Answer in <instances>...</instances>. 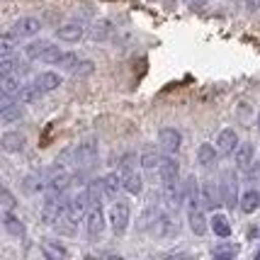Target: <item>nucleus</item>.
<instances>
[{
  "label": "nucleus",
  "instance_id": "obj_21",
  "mask_svg": "<svg viewBox=\"0 0 260 260\" xmlns=\"http://www.w3.org/2000/svg\"><path fill=\"white\" fill-rule=\"evenodd\" d=\"M219 158H221V153H219L216 144H209V141L200 144V148H197V163H200L202 168H212V166H216Z\"/></svg>",
  "mask_w": 260,
  "mask_h": 260
},
{
  "label": "nucleus",
  "instance_id": "obj_6",
  "mask_svg": "<svg viewBox=\"0 0 260 260\" xmlns=\"http://www.w3.org/2000/svg\"><path fill=\"white\" fill-rule=\"evenodd\" d=\"M71 156H73V163L78 168H88V166H92L98 160V144L95 141H83V144H78L71 151Z\"/></svg>",
  "mask_w": 260,
  "mask_h": 260
},
{
  "label": "nucleus",
  "instance_id": "obj_35",
  "mask_svg": "<svg viewBox=\"0 0 260 260\" xmlns=\"http://www.w3.org/2000/svg\"><path fill=\"white\" fill-rule=\"evenodd\" d=\"M110 34H112V24L107 22V20H100V22L92 27V34H90V37L95 39V42H102V39H107Z\"/></svg>",
  "mask_w": 260,
  "mask_h": 260
},
{
  "label": "nucleus",
  "instance_id": "obj_5",
  "mask_svg": "<svg viewBox=\"0 0 260 260\" xmlns=\"http://www.w3.org/2000/svg\"><path fill=\"white\" fill-rule=\"evenodd\" d=\"M219 187H221V200H224L229 209L238 207V202H241V197H238V175L234 170H224V175L219 180Z\"/></svg>",
  "mask_w": 260,
  "mask_h": 260
},
{
  "label": "nucleus",
  "instance_id": "obj_36",
  "mask_svg": "<svg viewBox=\"0 0 260 260\" xmlns=\"http://www.w3.org/2000/svg\"><path fill=\"white\" fill-rule=\"evenodd\" d=\"M42 98V92H39V88L34 85V83H29V85H24L22 92H20V100L24 102V105H32V102H37Z\"/></svg>",
  "mask_w": 260,
  "mask_h": 260
},
{
  "label": "nucleus",
  "instance_id": "obj_37",
  "mask_svg": "<svg viewBox=\"0 0 260 260\" xmlns=\"http://www.w3.org/2000/svg\"><path fill=\"white\" fill-rule=\"evenodd\" d=\"M61 56H63V51H61L58 46H49L44 54H42V58H39V61H42V63H46V66H56Z\"/></svg>",
  "mask_w": 260,
  "mask_h": 260
},
{
  "label": "nucleus",
  "instance_id": "obj_31",
  "mask_svg": "<svg viewBox=\"0 0 260 260\" xmlns=\"http://www.w3.org/2000/svg\"><path fill=\"white\" fill-rule=\"evenodd\" d=\"M212 253H214V258H234V255H238V246L231 241H224V243H216Z\"/></svg>",
  "mask_w": 260,
  "mask_h": 260
},
{
  "label": "nucleus",
  "instance_id": "obj_42",
  "mask_svg": "<svg viewBox=\"0 0 260 260\" xmlns=\"http://www.w3.org/2000/svg\"><path fill=\"white\" fill-rule=\"evenodd\" d=\"M185 3H190V0H185Z\"/></svg>",
  "mask_w": 260,
  "mask_h": 260
},
{
  "label": "nucleus",
  "instance_id": "obj_32",
  "mask_svg": "<svg viewBox=\"0 0 260 260\" xmlns=\"http://www.w3.org/2000/svg\"><path fill=\"white\" fill-rule=\"evenodd\" d=\"M139 160H141V156H136L134 151H126L122 156H117L114 163H117V170H129V168H136Z\"/></svg>",
  "mask_w": 260,
  "mask_h": 260
},
{
  "label": "nucleus",
  "instance_id": "obj_23",
  "mask_svg": "<svg viewBox=\"0 0 260 260\" xmlns=\"http://www.w3.org/2000/svg\"><path fill=\"white\" fill-rule=\"evenodd\" d=\"M102 190H105V197L107 200H117L119 192L124 190L122 187V173H107L102 178Z\"/></svg>",
  "mask_w": 260,
  "mask_h": 260
},
{
  "label": "nucleus",
  "instance_id": "obj_28",
  "mask_svg": "<svg viewBox=\"0 0 260 260\" xmlns=\"http://www.w3.org/2000/svg\"><path fill=\"white\" fill-rule=\"evenodd\" d=\"M42 253H44L49 260L68 258V248L66 246H61L58 241H44V243H42Z\"/></svg>",
  "mask_w": 260,
  "mask_h": 260
},
{
  "label": "nucleus",
  "instance_id": "obj_19",
  "mask_svg": "<svg viewBox=\"0 0 260 260\" xmlns=\"http://www.w3.org/2000/svg\"><path fill=\"white\" fill-rule=\"evenodd\" d=\"M122 173V187H124L126 194H141L144 190V178L141 173L136 168H129V170H119Z\"/></svg>",
  "mask_w": 260,
  "mask_h": 260
},
{
  "label": "nucleus",
  "instance_id": "obj_3",
  "mask_svg": "<svg viewBox=\"0 0 260 260\" xmlns=\"http://www.w3.org/2000/svg\"><path fill=\"white\" fill-rule=\"evenodd\" d=\"M90 207H92L90 187L85 185V187H80L78 192L71 197V202H68V214H66V219H68V221H73V224H78V221H83V219L88 216Z\"/></svg>",
  "mask_w": 260,
  "mask_h": 260
},
{
  "label": "nucleus",
  "instance_id": "obj_38",
  "mask_svg": "<svg viewBox=\"0 0 260 260\" xmlns=\"http://www.w3.org/2000/svg\"><path fill=\"white\" fill-rule=\"evenodd\" d=\"M78 61H80L78 54H73V51H63V56L58 58L56 66H58V68H63V71H73V66H76Z\"/></svg>",
  "mask_w": 260,
  "mask_h": 260
},
{
  "label": "nucleus",
  "instance_id": "obj_22",
  "mask_svg": "<svg viewBox=\"0 0 260 260\" xmlns=\"http://www.w3.org/2000/svg\"><path fill=\"white\" fill-rule=\"evenodd\" d=\"M22 80L17 78L15 73H5V76H0V92H3V98H20V92H22Z\"/></svg>",
  "mask_w": 260,
  "mask_h": 260
},
{
  "label": "nucleus",
  "instance_id": "obj_12",
  "mask_svg": "<svg viewBox=\"0 0 260 260\" xmlns=\"http://www.w3.org/2000/svg\"><path fill=\"white\" fill-rule=\"evenodd\" d=\"M32 83L39 88L42 95H46V92L58 90V88L63 85V78H61V73H56V71H42L39 76H34Z\"/></svg>",
  "mask_w": 260,
  "mask_h": 260
},
{
  "label": "nucleus",
  "instance_id": "obj_26",
  "mask_svg": "<svg viewBox=\"0 0 260 260\" xmlns=\"http://www.w3.org/2000/svg\"><path fill=\"white\" fill-rule=\"evenodd\" d=\"M209 226H212V231H214V236H219V238L231 236V221H229V216L221 214V212H214V214H212Z\"/></svg>",
  "mask_w": 260,
  "mask_h": 260
},
{
  "label": "nucleus",
  "instance_id": "obj_8",
  "mask_svg": "<svg viewBox=\"0 0 260 260\" xmlns=\"http://www.w3.org/2000/svg\"><path fill=\"white\" fill-rule=\"evenodd\" d=\"M200 200H202V207H204V209H216L219 204H224V200H221V187H219V182L204 180L202 187H200Z\"/></svg>",
  "mask_w": 260,
  "mask_h": 260
},
{
  "label": "nucleus",
  "instance_id": "obj_9",
  "mask_svg": "<svg viewBox=\"0 0 260 260\" xmlns=\"http://www.w3.org/2000/svg\"><path fill=\"white\" fill-rule=\"evenodd\" d=\"M238 144H241V139H238V132L234 126L221 129L219 136H216V148H219L221 156H234V151L238 148Z\"/></svg>",
  "mask_w": 260,
  "mask_h": 260
},
{
  "label": "nucleus",
  "instance_id": "obj_24",
  "mask_svg": "<svg viewBox=\"0 0 260 260\" xmlns=\"http://www.w3.org/2000/svg\"><path fill=\"white\" fill-rule=\"evenodd\" d=\"M3 229L10 234V236L22 238L24 236V224L20 216L12 214V209H3Z\"/></svg>",
  "mask_w": 260,
  "mask_h": 260
},
{
  "label": "nucleus",
  "instance_id": "obj_10",
  "mask_svg": "<svg viewBox=\"0 0 260 260\" xmlns=\"http://www.w3.org/2000/svg\"><path fill=\"white\" fill-rule=\"evenodd\" d=\"M158 144L166 153H178L182 146V134L175 126H163L158 132Z\"/></svg>",
  "mask_w": 260,
  "mask_h": 260
},
{
  "label": "nucleus",
  "instance_id": "obj_7",
  "mask_svg": "<svg viewBox=\"0 0 260 260\" xmlns=\"http://www.w3.org/2000/svg\"><path fill=\"white\" fill-rule=\"evenodd\" d=\"M24 117V102H15L12 98H3V107H0V122L8 124H17Z\"/></svg>",
  "mask_w": 260,
  "mask_h": 260
},
{
  "label": "nucleus",
  "instance_id": "obj_18",
  "mask_svg": "<svg viewBox=\"0 0 260 260\" xmlns=\"http://www.w3.org/2000/svg\"><path fill=\"white\" fill-rule=\"evenodd\" d=\"M163 202L168 204L170 209H178L182 202H185V187L182 182H166L163 185Z\"/></svg>",
  "mask_w": 260,
  "mask_h": 260
},
{
  "label": "nucleus",
  "instance_id": "obj_15",
  "mask_svg": "<svg viewBox=\"0 0 260 260\" xmlns=\"http://www.w3.org/2000/svg\"><path fill=\"white\" fill-rule=\"evenodd\" d=\"M83 37H85V24L80 22H66L63 27L56 29V39L66 42V44H78Z\"/></svg>",
  "mask_w": 260,
  "mask_h": 260
},
{
  "label": "nucleus",
  "instance_id": "obj_27",
  "mask_svg": "<svg viewBox=\"0 0 260 260\" xmlns=\"http://www.w3.org/2000/svg\"><path fill=\"white\" fill-rule=\"evenodd\" d=\"M158 216H160V212H158V204H148L146 209L141 212V216H139V231H146V229H153V224L158 221Z\"/></svg>",
  "mask_w": 260,
  "mask_h": 260
},
{
  "label": "nucleus",
  "instance_id": "obj_20",
  "mask_svg": "<svg viewBox=\"0 0 260 260\" xmlns=\"http://www.w3.org/2000/svg\"><path fill=\"white\" fill-rule=\"evenodd\" d=\"M187 221H190V231H192L194 236H204L207 231H209V219L204 214L200 207H192V209H187Z\"/></svg>",
  "mask_w": 260,
  "mask_h": 260
},
{
  "label": "nucleus",
  "instance_id": "obj_16",
  "mask_svg": "<svg viewBox=\"0 0 260 260\" xmlns=\"http://www.w3.org/2000/svg\"><path fill=\"white\" fill-rule=\"evenodd\" d=\"M27 146V136L22 132H5L0 136V148L5 153H22Z\"/></svg>",
  "mask_w": 260,
  "mask_h": 260
},
{
  "label": "nucleus",
  "instance_id": "obj_13",
  "mask_svg": "<svg viewBox=\"0 0 260 260\" xmlns=\"http://www.w3.org/2000/svg\"><path fill=\"white\" fill-rule=\"evenodd\" d=\"M158 178H160L163 185H166V182H175L178 178H180V163H178V158H175V153H168V156L160 158Z\"/></svg>",
  "mask_w": 260,
  "mask_h": 260
},
{
  "label": "nucleus",
  "instance_id": "obj_1",
  "mask_svg": "<svg viewBox=\"0 0 260 260\" xmlns=\"http://www.w3.org/2000/svg\"><path fill=\"white\" fill-rule=\"evenodd\" d=\"M68 197H63V194H46V202L42 204V212H39V216H42V221H44L46 226H56L58 221H63L68 214Z\"/></svg>",
  "mask_w": 260,
  "mask_h": 260
},
{
  "label": "nucleus",
  "instance_id": "obj_39",
  "mask_svg": "<svg viewBox=\"0 0 260 260\" xmlns=\"http://www.w3.org/2000/svg\"><path fill=\"white\" fill-rule=\"evenodd\" d=\"M0 204H3V209H15V194L8 190V187H3L0 190Z\"/></svg>",
  "mask_w": 260,
  "mask_h": 260
},
{
  "label": "nucleus",
  "instance_id": "obj_41",
  "mask_svg": "<svg viewBox=\"0 0 260 260\" xmlns=\"http://www.w3.org/2000/svg\"><path fill=\"white\" fill-rule=\"evenodd\" d=\"M255 126H258V134H260V112H258V119H255Z\"/></svg>",
  "mask_w": 260,
  "mask_h": 260
},
{
  "label": "nucleus",
  "instance_id": "obj_40",
  "mask_svg": "<svg viewBox=\"0 0 260 260\" xmlns=\"http://www.w3.org/2000/svg\"><path fill=\"white\" fill-rule=\"evenodd\" d=\"M246 10H248V12H258L260 10V0H246Z\"/></svg>",
  "mask_w": 260,
  "mask_h": 260
},
{
  "label": "nucleus",
  "instance_id": "obj_4",
  "mask_svg": "<svg viewBox=\"0 0 260 260\" xmlns=\"http://www.w3.org/2000/svg\"><path fill=\"white\" fill-rule=\"evenodd\" d=\"M107 216H105V209H102V202L92 204L90 212H88V216H85V231H88V238L90 241H98V238L102 236V231H105V226H107Z\"/></svg>",
  "mask_w": 260,
  "mask_h": 260
},
{
  "label": "nucleus",
  "instance_id": "obj_11",
  "mask_svg": "<svg viewBox=\"0 0 260 260\" xmlns=\"http://www.w3.org/2000/svg\"><path fill=\"white\" fill-rule=\"evenodd\" d=\"M255 163V144L253 141H241L234 151V166L238 170H248Z\"/></svg>",
  "mask_w": 260,
  "mask_h": 260
},
{
  "label": "nucleus",
  "instance_id": "obj_2",
  "mask_svg": "<svg viewBox=\"0 0 260 260\" xmlns=\"http://www.w3.org/2000/svg\"><path fill=\"white\" fill-rule=\"evenodd\" d=\"M110 226H112V234L114 236H124L126 231H129V221H132V204L126 202L124 197H117L112 200V207H110Z\"/></svg>",
  "mask_w": 260,
  "mask_h": 260
},
{
  "label": "nucleus",
  "instance_id": "obj_30",
  "mask_svg": "<svg viewBox=\"0 0 260 260\" xmlns=\"http://www.w3.org/2000/svg\"><path fill=\"white\" fill-rule=\"evenodd\" d=\"M153 231H156L158 236H170V234H175V231H178V226H175V224L170 221L168 214H160L158 221L153 224Z\"/></svg>",
  "mask_w": 260,
  "mask_h": 260
},
{
  "label": "nucleus",
  "instance_id": "obj_25",
  "mask_svg": "<svg viewBox=\"0 0 260 260\" xmlns=\"http://www.w3.org/2000/svg\"><path fill=\"white\" fill-rule=\"evenodd\" d=\"M238 209H241L243 214H253V212H258L260 209V192L255 190V187H250V190H246V192L241 194Z\"/></svg>",
  "mask_w": 260,
  "mask_h": 260
},
{
  "label": "nucleus",
  "instance_id": "obj_29",
  "mask_svg": "<svg viewBox=\"0 0 260 260\" xmlns=\"http://www.w3.org/2000/svg\"><path fill=\"white\" fill-rule=\"evenodd\" d=\"M49 46H51V44H49L46 39H39V42L34 39V42H29V44L24 46V56L29 58V61H39V58H42V54H44Z\"/></svg>",
  "mask_w": 260,
  "mask_h": 260
},
{
  "label": "nucleus",
  "instance_id": "obj_34",
  "mask_svg": "<svg viewBox=\"0 0 260 260\" xmlns=\"http://www.w3.org/2000/svg\"><path fill=\"white\" fill-rule=\"evenodd\" d=\"M92 71H95V63H92L90 58H80L78 63L73 66V71H71V73H73L76 78H85V76H90Z\"/></svg>",
  "mask_w": 260,
  "mask_h": 260
},
{
  "label": "nucleus",
  "instance_id": "obj_17",
  "mask_svg": "<svg viewBox=\"0 0 260 260\" xmlns=\"http://www.w3.org/2000/svg\"><path fill=\"white\" fill-rule=\"evenodd\" d=\"M71 180H73V175H71L68 170H58V173H54V175L44 182L46 194H63L68 190Z\"/></svg>",
  "mask_w": 260,
  "mask_h": 260
},
{
  "label": "nucleus",
  "instance_id": "obj_14",
  "mask_svg": "<svg viewBox=\"0 0 260 260\" xmlns=\"http://www.w3.org/2000/svg\"><path fill=\"white\" fill-rule=\"evenodd\" d=\"M12 32L17 34L20 39H32V37H37L42 32V22L37 17H20L12 24Z\"/></svg>",
  "mask_w": 260,
  "mask_h": 260
},
{
  "label": "nucleus",
  "instance_id": "obj_33",
  "mask_svg": "<svg viewBox=\"0 0 260 260\" xmlns=\"http://www.w3.org/2000/svg\"><path fill=\"white\" fill-rule=\"evenodd\" d=\"M160 158H163V156L156 153V151H144V153H141V160H139V166H141L144 170H156L160 166Z\"/></svg>",
  "mask_w": 260,
  "mask_h": 260
}]
</instances>
